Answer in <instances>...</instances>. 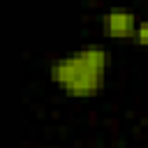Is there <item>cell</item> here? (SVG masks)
Instances as JSON below:
<instances>
[{
    "instance_id": "6da1fadb",
    "label": "cell",
    "mask_w": 148,
    "mask_h": 148,
    "mask_svg": "<svg viewBox=\"0 0 148 148\" xmlns=\"http://www.w3.org/2000/svg\"><path fill=\"white\" fill-rule=\"evenodd\" d=\"M106 65V49L99 44H88L56 58L49 67V76L69 97H92L104 88Z\"/></svg>"
},
{
    "instance_id": "7a4b0ae2",
    "label": "cell",
    "mask_w": 148,
    "mask_h": 148,
    "mask_svg": "<svg viewBox=\"0 0 148 148\" xmlns=\"http://www.w3.org/2000/svg\"><path fill=\"white\" fill-rule=\"evenodd\" d=\"M136 25H139V18H136V14L130 12V9L116 7V9H109V12L102 14V32H104L106 37L130 39V37H134Z\"/></svg>"
},
{
    "instance_id": "3957f363",
    "label": "cell",
    "mask_w": 148,
    "mask_h": 148,
    "mask_svg": "<svg viewBox=\"0 0 148 148\" xmlns=\"http://www.w3.org/2000/svg\"><path fill=\"white\" fill-rule=\"evenodd\" d=\"M134 42H136V44H141V46H148V16L139 21L136 32H134Z\"/></svg>"
}]
</instances>
